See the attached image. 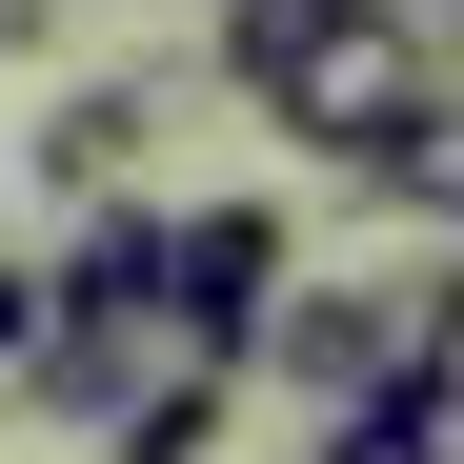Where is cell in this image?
<instances>
[{
  "mask_svg": "<svg viewBox=\"0 0 464 464\" xmlns=\"http://www.w3.org/2000/svg\"><path fill=\"white\" fill-rule=\"evenodd\" d=\"M202 61H222V82H243V102L303 141V162H383L404 121H444V102H464L444 61L383 21V0H222V21H202Z\"/></svg>",
  "mask_w": 464,
  "mask_h": 464,
  "instance_id": "cell-1",
  "label": "cell"
},
{
  "mask_svg": "<svg viewBox=\"0 0 464 464\" xmlns=\"http://www.w3.org/2000/svg\"><path fill=\"white\" fill-rule=\"evenodd\" d=\"M283 283H303L283 263V202H162V363H222V383H243V343H263Z\"/></svg>",
  "mask_w": 464,
  "mask_h": 464,
  "instance_id": "cell-2",
  "label": "cell"
},
{
  "mask_svg": "<svg viewBox=\"0 0 464 464\" xmlns=\"http://www.w3.org/2000/svg\"><path fill=\"white\" fill-rule=\"evenodd\" d=\"M243 383H283V404H324V424H383L404 404V283H283Z\"/></svg>",
  "mask_w": 464,
  "mask_h": 464,
  "instance_id": "cell-3",
  "label": "cell"
},
{
  "mask_svg": "<svg viewBox=\"0 0 464 464\" xmlns=\"http://www.w3.org/2000/svg\"><path fill=\"white\" fill-rule=\"evenodd\" d=\"M162 102H182V82H61V102H41V141H21V182H41V202H82V222H102V202H141Z\"/></svg>",
  "mask_w": 464,
  "mask_h": 464,
  "instance_id": "cell-4",
  "label": "cell"
},
{
  "mask_svg": "<svg viewBox=\"0 0 464 464\" xmlns=\"http://www.w3.org/2000/svg\"><path fill=\"white\" fill-rule=\"evenodd\" d=\"M41 324H162V202H102L41 263Z\"/></svg>",
  "mask_w": 464,
  "mask_h": 464,
  "instance_id": "cell-5",
  "label": "cell"
},
{
  "mask_svg": "<svg viewBox=\"0 0 464 464\" xmlns=\"http://www.w3.org/2000/svg\"><path fill=\"white\" fill-rule=\"evenodd\" d=\"M141 383H162V324H41L21 343V404L41 424H121Z\"/></svg>",
  "mask_w": 464,
  "mask_h": 464,
  "instance_id": "cell-6",
  "label": "cell"
},
{
  "mask_svg": "<svg viewBox=\"0 0 464 464\" xmlns=\"http://www.w3.org/2000/svg\"><path fill=\"white\" fill-rule=\"evenodd\" d=\"M222 424H243V383H222V363H162V383L102 424V464H222Z\"/></svg>",
  "mask_w": 464,
  "mask_h": 464,
  "instance_id": "cell-7",
  "label": "cell"
},
{
  "mask_svg": "<svg viewBox=\"0 0 464 464\" xmlns=\"http://www.w3.org/2000/svg\"><path fill=\"white\" fill-rule=\"evenodd\" d=\"M404 424H424V444H464V243L404 283Z\"/></svg>",
  "mask_w": 464,
  "mask_h": 464,
  "instance_id": "cell-8",
  "label": "cell"
},
{
  "mask_svg": "<svg viewBox=\"0 0 464 464\" xmlns=\"http://www.w3.org/2000/svg\"><path fill=\"white\" fill-rule=\"evenodd\" d=\"M343 182H363L383 222H424V243H464V102H444V121H404V141H383V162H343Z\"/></svg>",
  "mask_w": 464,
  "mask_h": 464,
  "instance_id": "cell-9",
  "label": "cell"
},
{
  "mask_svg": "<svg viewBox=\"0 0 464 464\" xmlns=\"http://www.w3.org/2000/svg\"><path fill=\"white\" fill-rule=\"evenodd\" d=\"M303 464H464V444H424L404 404H383V424H324V444H303Z\"/></svg>",
  "mask_w": 464,
  "mask_h": 464,
  "instance_id": "cell-10",
  "label": "cell"
},
{
  "mask_svg": "<svg viewBox=\"0 0 464 464\" xmlns=\"http://www.w3.org/2000/svg\"><path fill=\"white\" fill-rule=\"evenodd\" d=\"M21 343H41V263H0V404H21Z\"/></svg>",
  "mask_w": 464,
  "mask_h": 464,
  "instance_id": "cell-11",
  "label": "cell"
},
{
  "mask_svg": "<svg viewBox=\"0 0 464 464\" xmlns=\"http://www.w3.org/2000/svg\"><path fill=\"white\" fill-rule=\"evenodd\" d=\"M383 21H404V41H424V61H464V0H383Z\"/></svg>",
  "mask_w": 464,
  "mask_h": 464,
  "instance_id": "cell-12",
  "label": "cell"
},
{
  "mask_svg": "<svg viewBox=\"0 0 464 464\" xmlns=\"http://www.w3.org/2000/svg\"><path fill=\"white\" fill-rule=\"evenodd\" d=\"M41 41H61V0H0V61H41Z\"/></svg>",
  "mask_w": 464,
  "mask_h": 464,
  "instance_id": "cell-13",
  "label": "cell"
}]
</instances>
